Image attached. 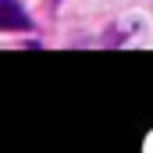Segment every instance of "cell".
Wrapping results in <instances>:
<instances>
[{
  "label": "cell",
  "mask_w": 153,
  "mask_h": 153,
  "mask_svg": "<svg viewBox=\"0 0 153 153\" xmlns=\"http://www.w3.org/2000/svg\"><path fill=\"white\" fill-rule=\"evenodd\" d=\"M0 29H11V32L32 29L29 14H22V7H18V0H0Z\"/></svg>",
  "instance_id": "obj_1"
}]
</instances>
